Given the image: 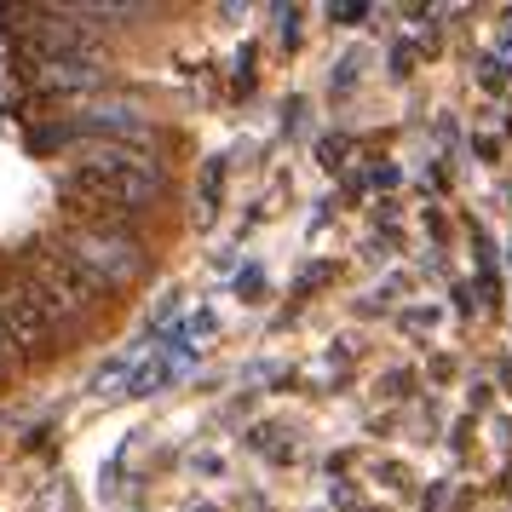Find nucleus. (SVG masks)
Here are the masks:
<instances>
[{"label":"nucleus","instance_id":"1","mask_svg":"<svg viewBox=\"0 0 512 512\" xmlns=\"http://www.w3.org/2000/svg\"><path fill=\"white\" fill-rule=\"evenodd\" d=\"M58 190L75 213L93 219V231H116L121 213H139L162 196V167L127 144H87Z\"/></svg>","mask_w":512,"mask_h":512},{"label":"nucleus","instance_id":"2","mask_svg":"<svg viewBox=\"0 0 512 512\" xmlns=\"http://www.w3.org/2000/svg\"><path fill=\"white\" fill-rule=\"evenodd\" d=\"M24 35V52L35 58L29 70H41V64H81V58H98V35L93 24L81 18V12H29V24L18 29Z\"/></svg>","mask_w":512,"mask_h":512},{"label":"nucleus","instance_id":"3","mask_svg":"<svg viewBox=\"0 0 512 512\" xmlns=\"http://www.w3.org/2000/svg\"><path fill=\"white\" fill-rule=\"evenodd\" d=\"M0 328H6L12 351H41L47 346V334L58 328L47 294H41V282L29 277V271L0 277Z\"/></svg>","mask_w":512,"mask_h":512},{"label":"nucleus","instance_id":"4","mask_svg":"<svg viewBox=\"0 0 512 512\" xmlns=\"http://www.w3.org/2000/svg\"><path fill=\"white\" fill-rule=\"evenodd\" d=\"M29 277L41 282V294H47V305H52L58 323L87 317V311L104 300V282H98L75 254H35V271H29Z\"/></svg>","mask_w":512,"mask_h":512},{"label":"nucleus","instance_id":"5","mask_svg":"<svg viewBox=\"0 0 512 512\" xmlns=\"http://www.w3.org/2000/svg\"><path fill=\"white\" fill-rule=\"evenodd\" d=\"M70 254L93 271L104 288H116V282H133L144 271V248L133 242V236H121V231H75V242H70Z\"/></svg>","mask_w":512,"mask_h":512},{"label":"nucleus","instance_id":"6","mask_svg":"<svg viewBox=\"0 0 512 512\" xmlns=\"http://www.w3.org/2000/svg\"><path fill=\"white\" fill-rule=\"evenodd\" d=\"M98 75H104L98 58H81V64H41V70H29V81H35V93H81Z\"/></svg>","mask_w":512,"mask_h":512},{"label":"nucleus","instance_id":"7","mask_svg":"<svg viewBox=\"0 0 512 512\" xmlns=\"http://www.w3.org/2000/svg\"><path fill=\"white\" fill-rule=\"evenodd\" d=\"M139 369H144V351H133V357H110V363L93 374V392L110 397L116 386H133V374H139Z\"/></svg>","mask_w":512,"mask_h":512},{"label":"nucleus","instance_id":"8","mask_svg":"<svg viewBox=\"0 0 512 512\" xmlns=\"http://www.w3.org/2000/svg\"><path fill=\"white\" fill-rule=\"evenodd\" d=\"M219 185H225V162L213 156V162L202 167V185H196V202H202V208H196V213H202V219H208V213H213V196H219Z\"/></svg>","mask_w":512,"mask_h":512},{"label":"nucleus","instance_id":"9","mask_svg":"<svg viewBox=\"0 0 512 512\" xmlns=\"http://www.w3.org/2000/svg\"><path fill=\"white\" fill-rule=\"evenodd\" d=\"M6 374H12V340H6V328H0V386H6Z\"/></svg>","mask_w":512,"mask_h":512}]
</instances>
